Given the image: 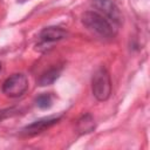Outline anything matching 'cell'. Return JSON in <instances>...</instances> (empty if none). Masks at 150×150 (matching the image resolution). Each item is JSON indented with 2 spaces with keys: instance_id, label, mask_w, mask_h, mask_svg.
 I'll return each mask as SVG.
<instances>
[{
  "instance_id": "cell-1",
  "label": "cell",
  "mask_w": 150,
  "mask_h": 150,
  "mask_svg": "<svg viewBox=\"0 0 150 150\" xmlns=\"http://www.w3.org/2000/svg\"><path fill=\"white\" fill-rule=\"evenodd\" d=\"M82 23L89 30L104 39H112L117 34V26L96 11H87L82 16Z\"/></svg>"
},
{
  "instance_id": "cell-2",
  "label": "cell",
  "mask_w": 150,
  "mask_h": 150,
  "mask_svg": "<svg viewBox=\"0 0 150 150\" xmlns=\"http://www.w3.org/2000/svg\"><path fill=\"white\" fill-rule=\"evenodd\" d=\"M91 91L96 100L107 101L111 94V80L109 71L104 67H100L91 79Z\"/></svg>"
},
{
  "instance_id": "cell-3",
  "label": "cell",
  "mask_w": 150,
  "mask_h": 150,
  "mask_svg": "<svg viewBox=\"0 0 150 150\" xmlns=\"http://www.w3.org/2000/svg\"><path fill=\"white\" fill-rule=\"evenodd\" d=\"M28 89V79L22 73H16L7 77L1 87V90L8 97H20Z\"/></svg>"
},
{
  "instance_id": "cell-4",
  "label": "cell",
  "mask_w": 150,
  "mask_h": 150,
  "mask_svg": "<svg viewBox=\"0 0 150 150\" xmlns=\"http://www.w3.org/2000/svg\"><path fill=\"white\" fill-rule=\"evenodd\" d=\"M93 7L97 13L107 18L115 26H120L122 23V13L112 0H93Z\"/></svg>"
},
{
  "instance_id": "cell-5",
  "label": "cell",
  "mask_w": 150,
  "mask_h": 150,
  "mask_svg": "<svg viewBox=\"0 0 150 150\" xmlns=\"http://www.w3.org/2000/svg\"><path fill=\"white\" fill-rule=\"evenodd\" d=\"M68 36V32L62 28V27H57V26H49L43 28L38 38H39V43L36 45V47L40 48H48L52 45H54L55 42H59L63 39H66Z\"/></svg>"
},
{
  "instance_id": "cell-6",
  "label": "cell",
  "mask_w": 150,
  "mask_h": 150,
  "mask_svg": "<svg viewBox=\"0 0 150 150\" xmlns=\"http://www.w3.org/2000/svg\"><path fill=\"white\" fill-rule=\"evenodd\" d=\"M61 116H49V117H43V118H40L30 124H28L27 127H25L22 129V132L26 134V135H36V134H40L42 131H45L46 129L53 127L54 124H56L59 121H60Z\"/></svg>"
},
{
  "instance_id": "cell-7",
  "label": "cell",
  "mask_w": 150,
  "mask_h": 150,
  "mask_svg": "<svg viewBox=\"0 0 150 150\" xmlns=\"http://www.w3.org/2000/svg\"><path fill=\"white\" fill-rule=\"evenodd\" d=\"M61 74V68H50L47 71H45L43 74H41V76L38 80V84L41 87H46V86H50L53 84L60 76Z\"/></svg>"
},
{
  "instance_id": "cell-8",
  "label": "cell",
  "mask_w": 150,
  "mask_h": 150,
  "mask_svg": "<svg viewBox=\"0 0 150 150\" xmlns=\"http://www.w3.org/2000/svg\"><path fill=\"white\" fill-rule=\"evenodd\" d=\"M94 129H95V122L90 114L83 115L77 121V130L80 134H88L91 132Z\"/></svg>"
},
{
  "instance_id": "cell-9",
  "label": "cell",
  "mask_w": 150,
  "mask_h": 150,
  "mask_svg": "<svg viewBox=\"0 0 150 150\" xmlns=\"http://www.w3.org/2000/svg\"><path fill=\"white\" fill-rule=\"evenodd\" d=\"M53 97L50 94H41L35 98V104L40 109H48L52 107Z\"/></svg>"
},
{
  "instance_id": "cell-10",
  "label": "cell",
  "mask_w": 150,
  "mask_h": 150,
  "mask_svg": "<svg viewBox=\"0 0 150 150\" xmlns=\"http://www.w3.org/2000/svg\"><path fill=\"white\" fill-rule=\"evenodd\" d=\"M0 70H1V62H0Z\"/></svg>"
}]
</instances>
